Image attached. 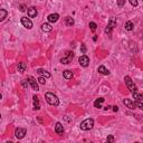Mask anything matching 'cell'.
Segmentation results:
<instances>
[{
	"instance_id": "cell-25",
	"label": "cell",
	"mask_w": 143,
	"mask_h": 143,
	"mask_svg": "<svg viewBox=\"0 0 143 143\" xmlns=\"http://www.w3.org/2000/svg\"><path fill=\"white\" fill-rule=\"evenodd\" d=\"M90 27H91V30H92V31H95L96 28H97V25H96L95 22H90Z\"/></svg>"
},
{
	"instance_id": "cell-6",
	"label": "cell",
	"mask_w": 143,
	"mask_h": 143,
	"mask_svg": "<svg viewBox=\"0 0 143 143\" xmlns=\"http://www.w3.org/2000/svg\"><path fill=\"white\" fill-rule=\"evenodd\" d=\"M21 24H22V26H24L25 28H27V29H31L32 28L31 20H30L29 18H27V17H22V18H21Z\"/></svg>"
},
{
	"instance_id": "cell-14",
	"label": "cell",
	"mask_w": 143,
	"mask_h": 143,
	"mask_svg": "<svg viewBox=\"0 0 143 143\" xmlns=\"http://www.w3.org/2000/svg\"><path fill=\"white\" fill-rule=\"evenodd\" d=\"M37 73L39 74V76H42V77H45V78H49V77H51V74H49L47 71H44V69H41V68L38 69Z\"/></svg>"
},
{
	"instance_id": "cell-9",
	"label": "cell",
	"mask_w": 143,
	"mask_h": 143,
	"mask_svg": "<svg viewBox=\"0 0 143 143\" xmlns=\"http://www.w3.org/2000/svg\"><path fill=\"white\" fill-rule=\"evenodd\" d=\"M28 83H29V85L31 86V88L34 91H39V87H38V84H37V82H36V80H35L34 77H28Z\"/></svg>"
},
{
	"instance_id": "cell-10",
	"label": "cell",
	"mask_w": 143,
	"mask_h": 143,
	"mask_svg": "<svg viewBox=\"0 0 143 143\" xmlns=\"http://www.w3.org/2000/svg\"><path fill=\"white\" fill-rule=\"evenodd\" d=\"M27 13H28V17L29 18H35V17L37 16V9L35 8V7H30L29 9H28V11H27Z\"/></svg>"
},
{
	"instance_id": "cell-35",
	"label": "cell",
	"mask_w": 143,
	"mask_h": 143,
	"mask_svg": "<svg viewBox=\"0 0 143 143\" xmlns=\"http://www.w3.org/2000/svg\"><path fill=\"white\" fill-rule=\"evenodd\" d=\"M110 107H111V106H110V105H107L106 107H104V110H105V111H107V110H110Z\"/></svg>"
},
{
	"instance_id": "cell-15",
	"label": "cell",
	"mask_w": 143,
	"mask_h": 143,
	"mask_svg": "<svg viewBox=\"0 0 143 143\" xmlns=\"http://www.w3.org/2000/svg\"><path fill=\"white\" fill-rule=\"evenodd\" d=\"M104 102V98L103 97H98L95 102H94V106H95L96 109H101L102 107V104Z\"/></svg>"
},
{
	"instance_id": "cell-32",
	"label": "cell",
	"mask_w": 143,
	"mask_h": 143,
	"mask_svg": "<svg viewBox=\"0 0 143 143\" xmlns=\"http://www.w3.org/2000/svg\"><path fill=\"white\" fill-rule=\"evenodd\" d=\"M81 49H82V53H83V54L86 53V47H85V45H82V46H81Z\"/></svg>"
},
{
	"instance_id": "cell-19",
	"label": "cell",
	"mask_w": 143,
	"mask_h": 143,
	"mask_svg": "<svg viewBox=\"0 0 143 143\" xmlns=\"http://www.w3.org/2000/svg\"><path fill=\"white\" fill-rule=\"evenodd\" d=\"M63 76H64V78H66V80H72V77H73V73H72V71H64L63 72Z\"/></svg>"
},
{
	"instance_id": "cell-13",
	"label": "cell",
	"mask_w": 143,
	"mask_h": 143,
	"mask_svg": "<svg viewBox=\"0 0 143 143\" xmlns=\"http://www.w3.org/2000/svg\"><path fill=\"white\" fill-rule=\"evenodd\" d=\"M32 102H34V109L35 110H39L40 109V104H39V97L35 95L32 97Z\"/></svg>"
},
{
	"instance_id": "cell-11",
	"label": "cell",
	"mask_w": 143,
	"mask_h": 143,
	"mask_svg": "<svg viewBox=\"0 0 143 143\" xmlns=\"http://www.w3.org/2000/svg\"><path fill=\"white\" fill-rule=\"evenodd\" d=\"M55 132L57 133V134H59V135H61L64 133V126H63V124L61 123H56V125H55Z\"/></svg>"
},
{
	"instance_id": "cell-17",
	"label": "cell",
	"mask_w": 143,
	"mask_h": 143,
	"mask_svg": "<svg viewBox=\"0 0 143 143\" xmlns=\"http://www.w3.org/2000/svg\"><path fill=\"white\" fill-rule=\"evenodd\" d=\"M51 29H53V27H51L49 24H42L41 25V30L42 31L49 32V31H51Z\"/></svg>"
},
{
	"instance_id": "cell-28",
	"label": "cell",
	"mask_w": 143,
	"mask_h": 143,
	"mask_svg": "<svg viewBox=\"0 0 143 143\" xmlns=\"http://www.w3.org/2000/svg\"><path fill=\"white\" fill-rule=\"evenodd\" d=\"M125 3V0H117V6L119 7H123Z\"/></svg>"
},
{
	"instance_id": "cell-23",
	"label": "cell",
	"mask_w": 143,
	"mask_h": 143,
	"mask_svg": "<svg viewBox=\"0 0 143 143\" xmlns=\"http://www.w3.org/2000/svg\"><path fill=\"white\" fill-rule=\"evenodd\" d=\"M65 24H66L67 26H73V25H74V19L72 18V17H66V18H65Z\"/></svg>"
},
{
	"instance_id": "cell-36",
	"label": "cell",
	"mask_w": 143,
	"mask_h": 143,
	"mask_svg": "<svg viewBox=\"0 0 143 143\" xmlns=\"http://www.w3.org/2000/svg\"><path fill=\"white\" fill-rule=\"evenodd\" d=\"M1 97H2V95H1V94H0V98H1Z\"/></svg>"
},
{
	"instance_id": "cell-31",
	"label": "cell",
	"mask_w": 143,
	"mask_h": 143,
	"mask_svg": "<svg viewBox=\"0 0 143 143\" xmlns=\"http://www.w3.org/2000/svg\"><path fill=\"white\" fill-rule=\"evenodd\" d=\"M106 141H107V142H113V141H114V136H113V135H110V136H107Z\"/></svg>"
},
{
	"instance_id": "cell-29",
	"label": "cell",
	"mask_w": 143,
	"mask_h": 143,
	"mask_svg": "<svg viewBox=\"0 0 143 143\" xmlns=\"http://www.w3.org/2000/svg\"><path fill=\"white\" fill-rule=\"evenodd\" d=\"M28 85H29V83H28V81H27V80L22 81V87H24V88H27V87H28Z\"/></svg>"
},
{
	"instance_id": "cell-30",
	"label": "cell",
	"mask_w": 143,
	"mask_h": 143,
	"mask_svg": "<svg viewBox=\"0 0 143 143\" xmlns=\"http://www.w3.org/2000/svg\"><path fill=\"white\" fill-rule=\"evenodd\" d=\"M112 29H113V28H111V27H110L109 25H107V27L105 28V34H111Z\"/></svg>"
},
{
	"instance_id": "cell-34",
	"label": "cell",
	"mask_w": 143,
	"mask_h": 143,
	"mask_svg": "<svg viewBox=\"0 0 143 143\" xmlns=\"http://www.w3.org/2000/svg\"><path fill=\"white\" fill-rule=\"evenodd\" d=\"M113 111L114 112H117V111H119V107H117V106H113Z\"/></svg>"
},
{
	"instance_id": "cell-3",
	"label": "cell",
	"mask_w": 143,
	"mask_h": 143,
	"mask_svg": "<svg viewBox=\"0 0 143 143\" xmlns=\"http://www.w3.org/2000/svg\"><path fill=\"white\" fill-rule=\"evenodd\" d=\"M124 81H125V84H126L127 88L131 91V92H136V86L134 85V83L132 82V80H131L130 76H125L124 77Z\"/></svg>"
},
{
	"instance_id": "cell-12",
	"label": "cell",
	"mask_w": 143,
	"mask_h": 143,
	"mask_svg": "<svg viewBox=\"0 0 143 143\" xmlns=\"http://www.w3.org/2000/svg\"><path fill=\"white\" fill-rule=\"evenodd\" d=\"M58 18H59L58 13H51V15H49V16L47 17V19H48V21H49V22H57Z\"/></svg>"
},
{
	"instance_id": "cell-22",
	"label": "cell",
	"mask_w": 143,
	"mask_h": 143,
	"mask_svg": "<svg viewBox=\"0 0 143 143\" xmlns=\"http://www.w3.org/2000/svg\"><path fill=\"white\" fill-rule=\"evenodd\" d=\"M7 15H8L7 10H5V9H0V21H2L3 19L7 17Z\"/></svg>"
},
{
	"instance_id": "cell-1",
	"label": "cell",
	"mask_w": 143,
	"mask_h": 143,
	"mask_svg": "<svg viewBox=\"0 0 143 143\" xmlns=\"http://www.w3.org/2000/svg\"><path fill=\"white\" fill-rule=\"evenodd\" d=\"M45 98H46V101H47V103L49 104V105H53V106H58L59 105L58 97H57L55 94H53V93H49V92L46 93Z\"/></svg>"
},
{
	"instance_id": "cell-37",
	"label": "cell",
	"mask_w": 143,
	"mask_h": 143,
	"mask_svg": "<svg viewBox=\"0 0 143 143\" xmlns=\"http://www.w3.org/2000/svg\"><path fill=\"white\" fill-rule=\"evenodd\" d=\"M0 119H1V115H0Z\"/></svg>"
},
{
	"instance_id": "cell-16",
	"label": "cell",
	"mask_w": 143,
	"mask_h": 143,
	"mask_svg": "<svg viewBox=\"0 0 143 143\" xmlns=\"http://www.w3.org/2000/svg\"><path fill=\"white\" fill-rule=\"evenodd\" d=\"M98 73H100V74H102V75H109L110 74L109 69L106 68L105 66H103V65L98 67Z\"/></svg>"
},
{
	"instance_id": "cell-5",
	"label": "cell",
	"mask_w": 143,
	"mask_h": 143,
	"mask_svg": "<svg viewBox=\"0 0 143 143\" xmlns=\"http://www.w3.org/2000/svg\"><path fill=\"white\" fill-rule=\"evenodd\" d=\"M78 63H80L81 66L87 67V66H88V64H90V58H88L86 55H82L80 58H78Z\"/></svg>"
},
{
	"instance_id": "cell-21",
	"label": "cell",
	"mask_w": 143,
	"mask_h": 143,
	"mask_svg": "<svg viewBox=\"0 0 143 143\" xmlns=\"http://www.w3.org/2000/svg\"><path fill=\"white\" fill-rule=\"evenodd\" d=\"M132 94H133V98H134L136 102H142V95H141V94H139V93H136V92H133Z\"/></svg>"
},
{
	"instance_id": "cell-20",
	"label": "cell",
	"mask_w": 143,
	"mask_h": 143,
	"mask_svg": "<svg viewBox=\"0 0 143 143\" xmlns=\"http://www.w3.org/2000/svg\"><path fill=\"white\" fill-rule=\"evenodd\" d=\"M124 27H125V29H126V30L131 31V30H133V28H134V25H133L132 21H126V22H125V25H124Z\"/></svg>"
},
{
	"instance_id": "cell-24",
	"label": "cell",
	"mask_w": 143,
	"mask_h": 143,
	"mask_svg": "<svg viewBox=\"0 0 143 143\" xmlns=\"http://www.w3.org/2000/svg\"><path fill=\"white\" fill-rule=\"evenodd\" d=\"M109 26L111 27V28H114V27H116V20H115V18H111V19H110Z\"/></svg>"
},
{
	"instance_id": "cell-4",
	"label": "cell",
	"mask_w": 143,
	"mask_h": 143,
	"mask_svg": "<svg viewBox=\"0 0 143 143\" xmlns=\"http://www.w3.org/2000/svg\"><path fill=\"white\" fill-rule=\"evenodd\" d=\"M73 57H74V53H73V51H66V53H65V56L61 59V64H69L72 61V59H73Z\"/></svg>"
},
{
	"instance_id": "cell-8",
	"label": "cell",
	"mask_w": 143,
	"mask_h": 143,
	"mask_svg": "<svg viewBox=\"0 0 143 143\" xmlns=\"http://www.w3.org/2000/svg\"><path fill=\"white\" fill-rule=\"evenodd\" d=\"M123 103H124V105L126 106V107H129L130 110L136 109V103H135V102H132L131 100H129V98H125V100H123Z\"/></svg>"
},
{
	"instance_id": "cell-27",
	"label": "cell",
	"mask_w": 143,
	"mask_h": 143,
	"mask_svg": "<svg viewBox=\"0 0 143 143\" xmlns=\"http://www.w3.org/2000/svg\"><path fill=\"white\" fill-rule=\"evenodd\" d=\"M129 1H130V3L131 5L133 6V7H136V6H138V0H129Z\"/></svg>"
},
{
	"instance_id": "cell-7",
	"label": "cell",
	"mask_w": 143,
	"mask_h": 143,
	"mask_svg": "<svg viewBox=\"0 0 143 143\" xmlns=\"http://www.w3.org/2000/svg\"><path fill=\"white\" fill-rule=\"evenodd\" d=\"M15 135H16L17 139H24L25 135H26V130L25 129H21V127H18L15 131Z\"/></svg>"
},
{
	"instance_id": "cell-18",
	"label": "cell",
	"mask_w": 143,
	"mask_h": 143,
	"mask_svg": "<svg viewBox=\"0 0 143 143\" xmlns=\"http://www.w3.org/2000/svg\"><path fill=\"white\" fill-rule=\"evenodd\" d=\"M17 68H18V72H20V73H24V72L27 69V64L26 63H18V66H17Z\"/></svg>"
},
{
	"instance_id": "cell-26",
	"label": "cell",
	"mask_w": 143,
	"mask_h": 143,
	"mask_svg": "<svg viewBox=\"0 0 143 143\" xmlns=\"http://www.w3.org/2000/svg\"><path fill=\"white\" fill-rule=\"evenodd\" d=\"M38 82H39L40 83V84H45V83H46V78H45V77H42V76H39V77H38Z\"/></svg>"
},
{
	"instance_id": "cell-2",
	"label": "cell",
	"mask_w": 143,
	"mask_h": 143,
	"mask_svg": "<svg viewBox=\"0 0 143 143\" xmlns=\"http://www.w3.org/2000/svg\"><path fill=\"white\" fill-rule=\"evenodd\" d=\"M93 125H94V121H93L92 119H86L81 123L80 126L83 131H88V130H91V129H93Z\"/></svg>"
},
{
	"instance_id": "cell-33",
	"label": "cell",
	"mask_w": 143,
	"mask_h": 143,
	"mask_svg": "<svg viewBox=\"0 0 143 143\" xmlns=\"http://www.w3.org/2000/svg\"><path fill=\"white\" fill-rule=\"evenodd\" d=\"M25 10H26V7H25L24 5H21L20 6V11H25Z\"/></svg>"
}]
</instances>
